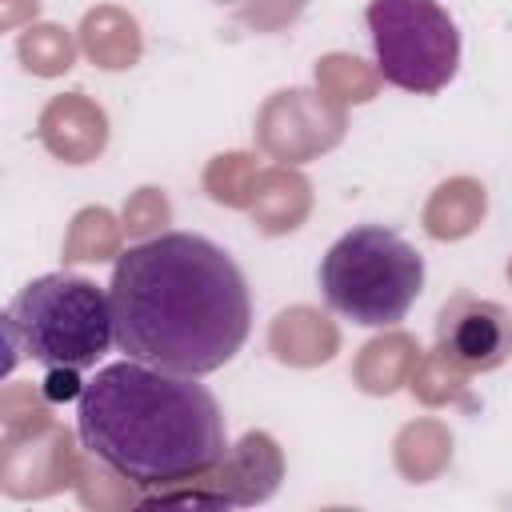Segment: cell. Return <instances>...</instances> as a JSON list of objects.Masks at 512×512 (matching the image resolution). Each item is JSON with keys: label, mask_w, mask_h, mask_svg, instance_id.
Returning <instances> with one entry per match:
<instances>
[{"label": "cell", "mask_w": 512, "mask_h": 512, "mask_svg": "<svg viewBox=\"0 0 512 512\" xmlns=\"http://www.w3.org/2000/svg\"><path fill=\"white\" fill-rule=\"evenodd\" d=\"M120 248V228L112 220L108 208H84L76 212L68 236H64V260L80 264V260H104V256H116Z\"/></svg>", "instance_id": "obj_17"}, {"label": "cell", "mask_w": 512, "mask_h": 512, "mask_svg": "<svg viewBox=\"0 0 512 512\" xmlns=\"http://www.w3.org/2000/svg\"><path fill=\"white\" fill-rule=\"evenodd\" d=\"M416 360H420V344L408 332H388V336H376L360 348V356L352 364V376L364 392L388 396V392H396L400 384L412 380Z\"/></svg>", "instance_id": "obj_12"}, {"label": "cell", "mask_w": 512, "mask_h": 512, "mask_svg": "<svg viewBox=\"0 0 512 512\" xmlns=\"http://www.w3.org/2000/svg\"><path fill=\"white\" fill-rule=\"evenodd\" d=\"M256 140L268 156L284 164H304L344 140V108L308 88L276 92L260 108Z\"/></svg>", "instance_id": "obj_6"}, {"label": "cell", "mask_w": 512, "mask_h": 512, "mask_svg": "<svg viewBox=\"0 0 512 512\" xmlns=\"http://www.w3.org/2000/svg\"><path fill=\"white\" fill-rule=\"evenodd\" d=\"M4 340L12 352L4 372L16 364V356L48 368H88L116 340L112 300L76 272L36 276L12 296L4 312Z\"/></svg>", "instance_id": "obj_3"}, {"label": "cell", "mask_w": 512, "mask_h": 512, "mask_svg": "<svg viewBox=\"0 0 512 512\" xmlns=\"http://www.w3.org/2000/svg\"><path fill=\"white\" fill-rule=\"evenodd\" d=\"M80 48L100 68H132L140 60V28L120 8H92L80 24Z\"/></svg>", "instance_id": "obj_13"}, {"label": "cell", "mask_w": 512, "mask_h": 512, "mask_svg": "<svg viewBox=\"0 0 512 512\" xmlns=\"http://www.w3.org/2000/svg\"><path fill=\"white\" fill-rule=\"evenodd\" d=\"M508 280H512V264H508Z\"/></svg>", "instance_id": "obj_25"}, {"label": "cell", "mask_w": 512, "mask_h": 512, "mask_svg": "<svg viewBox=\"0 0 512 512\" xmlns=\"http://www.w3.org/2000/svg\"><path fill=\"white\" fill-rule=\"evenodd\" d=\"M452 456V436L436 424V420H420L408 424L396 440V464L408 480H428L436 476Z\"/></svg>", "instance_id": "obj_15"}, {"label": "cell", "mask_w": 512, "mask_h": 512, "mask_svg": "<svg viewBox=\"0 0 512 512\" xmlns=\"http://www.w3.org/2000/svg\"><path fill=\"white\" fill-rule=\"evenodd\" d=\"M216 4H236L240 20L256 32H276V28L292 24L308 0H216Z\"/></svg>", "instance_id": "obj_21"}, {"label": "cell", "mask_w": 512, "mask_h": 512, "mask_svg": "<svg viewBox=\"0 0 512 512\" xmlns=\"http://www.w3.org/2000/svg\"><path fill=\"white\" fill-rule=\"evenodd\" d=\"M76 404L84 452L140 488L188 484L228 452L216 396L176 368L116 360L84 384Z\"/></svg>", "instance_id": "obj_2"}, {"label": "cell", "mask_w": 512, "mask_h": 512, "mask_svg": "<svg viewBox=\"0 0 512 512\" xmlns=\"http://www.w3.org/2000/svg\"><path fill=\"white\" fill-rule=\"evenodd\" d=\"M412 392L424 400V404H444V400H464V372L456 364H448L440 352L416 360L412 368Z\"/></svg>", "instance_id": "obj_20"}, {"label": "cell", "mask_w": 512, "mask_h": 512, "mask_svg": "<svg viewBox=\"0 0 512 512\" xmlns=\"http://www.w3.org/2000/svg\"><path fill=\"white\" fill-rule=\"evenodd\" d=\"M84 384H88V380H80V368H64V364H56V368H48V376H44V384H40V396H44L48 404L80 400Z\"/></svg>", "instance_id": "obj_23"}, {"label": "cell", "mask_w": 512, "mask_h": 512, "mask_svg": "<svg viewBox=\"0 0 512 512\" xmlns=\"http://www.w3.org/2000/svg\"><path fill=\"white\" fill-rule=\"evenodd\" d=\"M168 224V200L156 192V188H140L132 200H128V208H124V228H128V236H148V232H156V228H164Z\"/></svg>", "instance_id": "obj_22"}, {"label": "cell", "mask_w": 512, "mask_h": 512, "mask_svg": "<svg viewBox=\"0 0 512 512\" xmlns=\"http://www.w3.org/2000/svg\"><path fill=\"white\" fill-rule=\"evenodd\" d=\"M376 72L416 96L440 92L460 64V32L436 0H368Z\"/></svg>", "instance_id": "obj_5"}, {"label": "cell", "mask_w": 512, "mask_h": 512, "mask_svg": "<svg viewBox=\"0 0 512 512\" xmlns=\"http://www.w3.org/2000/svg\"><path fill=\"white\" fill-rule=\"evenodd\" d=\"M484 220V184L472 180V176H456V180H444L428 208H424V228L428 236L436 240H460L468 236L476 224Z\"/></svg>", "instance_id": "obj_14"}, {"label": "cell", "mask_w": 512, "mask_h": 512, "mask_svg": "<svg viewBox=\"0 0 512 512\" xmlns=\"http://www.w3.org/2000/svg\"><path fill=\"white\" fill-rule=\"evenodd\" d=\"M324 300L364 328H392L424 288L420 252L384 224H356L320 260Z\"/></svg>", "instance_id": "obj_4"}, {"label": "cell", "mask_w": 512, "mask_h": 512, "mask_svg": "<svg viewBox=\"0 0 512 512\" xmlns=\"http://www.w3.org/2000/svg\"><path fill=\"white\" fill-rule=\"evenodd\" d=\"M268 348L276 360L284 364H296V368H312V364H324L336 356L340 348V332L328 316H320L316 308H284L276 320H272V332H268Z\"/></svg>", "instance_id": "obj_10"}, {"label": "cell", "mask_w": 512, "mask_h": 512, "mask_svg": "<svg viewBox=\"0 0 512 512\" xmlns=\"http://www.w3.org/2000/svg\"><path fill=\"white\" fill-rule=\"evenodd\" d=\"M248 208H252V220L264 232H272V236L276 232H292V228H300V220L312 208L308 180L300 172H288V168H268V172H260Z\"/></svg>", "instance_id": "obj_11"}, {"label": "cell", "mask_w": 512, "mask_h": 512, "mask_svg": "<svg viewBox=\"0 0 512 512\" xmlns=\"http://www.w3.org/2000/svg\"><path fill=\"white\" fill-rule=\"evenodd\" d=\"M436 352L468 372H492L512 356V316L496 300L456 292L436 312Z\"/></svg>", "instance_id": "obj_7"}, {"label": "cell", "mask_w": 512, "mask_h": 512, "mask_svg": "<svg viewBox=\"0 0 512 512\" xmlns=\"http://www.w3.org/2000/svg\"><path fill=\"white\" fill-rule=\"evenodd\" d=\"M316 80L320 96H328L332 104H364L376 96V72L356 56H324L316 64Z\"/></svg>", "instance_id": "obj_18"}, {"label": "cell", "mask_w": 512, "mask_h": 512, "mask_svg": "<svg viewBox=\"0 0 512 512\" xmlns=\"http://www.w3.org/2000/svg\"><path fill=\"white\" fill-rule=\"evenodd\" d=\"M256 160L244 156V152H224L216 156L208 168H204V188L212 200L228 204V208H248L252 204V192H256Z\"/></svg>", "instance_id": "obj_19"}, {"label": "cell", "mask_w": 512, "mask_h": 512, "mask_svg": "<svg viewBox=\"0 0 512 512\" xmlns=\"http://www.w3.org/2000/svg\"><path fill=\"white\" fill-rule=\"evenodd\" d=\"M36 4H40V0H4V28H12V24L20 20V8L36 16Z\"/></svg>", "instance_id": "obj_24"}, {"label": "cell", "mask_w": 512, "mask_h": 512, "mask_svg": "<svg viewBox=\"0 0 512 512\" xmlns=\"http://www.w3.org/2000/svg\"><path fill=\"white\" fill-rule=\"evenodd\" d=\"M16 52H20L24 68L36 72V76H60L76 60L72 36L60 24H32V28H24L20 40H16Z\"/></svg>", "instance_id": "obj_16"}, {"label": "cell", "mask_w": 512, "mask_h": 512, "mask_svg": "<svg viewBox=\"0 0 512 512\" xmlns=\"http://www.w3.org/2000/svg\"><path fill=\"white\" fill-rule=\"evenodd\" d=\"M280 472H284V456H280L276 440L268 432H248L236 448H228L220 456L216 468L192 476L188 484L204 488L216 500V508L220 504H260L276 492Z\"/></svg>", "instance_id": "obj_8"}, {"label": "cell", "mask_w": 512, "mask_h": 512, "mask_svg": "<svg viewBox=\"0 0 512 512\" xmlns=\"http://www.w3.org/2000/svg\"><path fill=\"white\" fill-rule=\"evenodd\" d=\"M108 300L120 352L188 376L224 368L252 328L244 272L196 232H160L124 248Z\"/></svg>", "instance_id": "obj_1"}, {"label": "cell", "mask_w": 512, "mask_h": 512, "mask_svg": "<svg viewBox=\"0 0 512 512\" xmlns=\"http://www.w3.org/2000/svg\"><path fill=\"white\" fill-rule=\"evenodd\" d=\"M40 140L64 164H88L108 144V120L84 92H64L40 112Z\"/></svg>", "instance_id": "obj_9"}]
</instances>
